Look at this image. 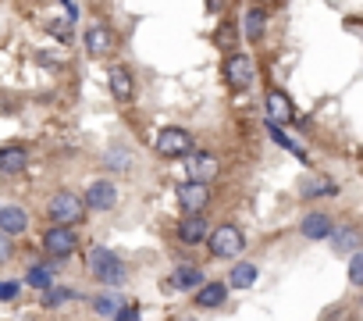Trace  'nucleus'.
I'll return each mask as SVG.
<instances>
[{
    "instance_id": "24",
    "label": "nucleus",
    "mask_w": 363,
    "mask_h": 321,
    "mask_svg": "<svg viewBox=\"0 0 363 321\" xmlns=\"http://www.w3.org/2000/svg\"><path fill=\"white\" fill-rule=\"evenodd\" d=\"M121 303H125V300H118V296H96V300H93V310H96L100 317H114V314L121 310Z\"/></svg>"
},
{
    "instance_id": "23",
    "label": "nucleus",
    "mask_w": 363,
    "mask_h": 321,
    "mask_svg": "<svg viewBox=\"0 0 363 321\" xmlns=\"http://www.w3.org/2000/svg\"><path fill=\"white\" fill-rule=\"evenodd\" d=\"M26 282H29L33 289H43V293H47V289L54 285V268H50V264H36V268L26 275Z\"/></svg>"
},
{
    "instance_id": "3",
    "label": "nucleus",
    "mask_w": 363,
    "mask_h": 321,
    "mask_svg": "<svg viewBox=\"0 0 363 321\" xmlns=\"http://www.w3.org/2000/svg\"><path fill=\"white\" fill-rule=\"evenodd\" d=\"M47 214H50L57 225L72 229L75 222H82V218H86V204H82V197H79V193H72V190H61V193L50 200Z\"/></svg>"
},
{
    "instance_id": "18",
    "label": "nucleus",
    "mask_w": 363,
    "mask_h": 321,
    "mask_svg": "<svg viewBox=\"0 0 363 321\" xmlns=\"http://www.w3.org/2000/svg\"><path fill=\"white\" fill-rule=\"evenodd\" d=\"M331 250L335 254H356V246H359V232L356 229H331Z\"/></svg>"
},
{
    "instance_id": "7",
    "label": "nucleus",
    "mask_w": 363,
    "mask_h": 321,
    "mask_svg": "<svg viewBox=\"0 0 363 321\" xmlns=\"http://www.w3.org/2000/svg\"><path fill=\"white\" fill-rule=\"evenodd\" d=\"M189 157H193V160H189V183H203V186H207V183L221 172V160H218L211 150H193Z\"/></svg>"
},
{
    "instance_id": "4",
    "label": "nucleus",
    "mask_w": 363,
    "mask_h": 321,
    "mask_svg": "<svg viewBox=\"0 0 363 321\" xmlns=\"http://www.w3.org/2000/svg\"><path fill=\"white\" fill-rule=\"evenodd\" d=\"M153 146H157L160 157H189L193 153V136L186 129H178V125H167V129H160Z\"/></svg>"
},
{
    "instance_id": "32",
    "label": "nucleus",
    "mask_w": 363,
    "mask_h": 321,
    "mask_svg": "<svg viewBox=\"0 0 363 321\" xmlns=\"http://www.w3.org/2000/svg\"><path fill=\"white\" fill-rule=\"evenodd\" d=\"M18 296V282H0V300H15Z\"/></svg>"
},
{
    "instance_id": "1",
    "label": "nucleus",
    "mask_w": 363,
    "mask_h": 321,
    "mask_svg": "<svg viewBox=\"0 0 363 321\" xmlns=\"http://www.w3.org/2000/svg\"><path fill=\"white\" fill-rule=\"evenodd\" d=\"M89 275H93L96 282H104V285H121V282H125V261H121L114 250L96 246V250L89 254Z\"/></svg>"
},
{
    "instance_id": "8",
    "label": "nucleus",
    "mask_w": 363,
    "mask_h": 321,
    "mask_svg": "<svg viewBox=\"0 0 363 321\" xmlns=\"http://www.w3.org/2000/svg\"><path fill=\"white\" fill-rule=\"evenodd\" d=\"M178 204L186 207L189 214H200L211 204V186H203V183H182L178 186Z\"/></svg>"
},
{
    "instance_id": "15",
    "label": "nucleus",
    "mask_w": 363,
    "mask_h": 321,
    "mask_svg": "<svg viewBox=\"0 0 363 321\" xmlns=\"http://www.w3.org/2000/svg\"><path fill=\"white\" fill-rule=\"evenodd\" d=\"M228 300V285L225 282H203L200 289H196V307H203V310H214V307H221Z\"/></svg>"
},
{
    "instance_id": "20",
    "label": "nucleus",
    "mask_w": 363,
    "mask_h": 321,
    "mask_svg": "<svg viewBox=\"0 0 363 321\" xmlns=\"http://www.w3.org/2000/svg\"><path fill=\"white\" fill-rule=\"evenodd\" d=\"M257 275H260V271H257V264H235L225 285H228V289H250V285L257 282Z\"/></svg>"
},
{
    "instance_id": "6",
    "label": "nucleus",
    "mask_w": 363,
    "mask_h": 321,
    "mask_svg": "<svg viewBox=\"0 0 363 321\" xmlns=\"http://www.w3.org/2000/svg\"><path fill=\"white\" fill-rule=\"evenodd\" d=\"M75 246H79L75 229L54 225V229H47V232H43V250H47V254H54V257H68Z\"/></svg>"
},
{
    "instance_id": "29",
    "label": "nucleus",
    "mask_w": 363,
    "mask_h": 321,
    "mask_svg": "<svg viewBox=\"0 0 363 321\" xmlns=\"http://www.w3.org/2000/svg\"><path fill=\"white\" fill-rule=\"evenodd\" d=\"M107 165H111V168H128V153H125V150H111V153H107Z\"/></svg>"
},
{
    "instance_id": "28",
    "label": "nucleus",
    "mask_w": 363,
    "mask_h": 321,
    "mask_svg": "<svg viewBox=\"0 0 363 321\" xmlns=\"http://www.w3.org/2000/svg\"><path fill=\"white\" fill-rule=\"evenodd\" d=\"M139 317H143L139 303H121V310L114 314V321H139Z\"/></svg>"
},
{
    "instance_id": "14",
    "label": "nucleus",
    "mask_w": 363,
    "mask_h": 321,
    "mask_svg": "<svg viewBox=\"0 0 363 321\" xmlns=\"http://www.w3.org/2000/svg\"><path fill=\"white\" fill-rule=\"evenodd\" d=\"M26 229H29V214L22 207H0V232H4L8 239L22 236Z\"/></svg>"
},
{
    "instance_id": "9",
    "label": "nucleus",
    "mask_w": 363,
    "mask_h": 321,
    "mask_svg": "<svg viewBox=\"0 0 363 321\" xmlns=\"http://www.w3.org/2000/svg\"><path fill=\"white\" fill-rule=\"evenodd\" d=\"M82 204H86V211L93 207V211H111L114 204H118V190H114V183H93L89 190H86V197H82Z\"/></svg>"
},
{
    "instance_id": "5",
    "label": "nucleus",
    "mask_w": 363,
    "mask_h": 321,
    "mask_svg": "<svg viewBox=\"0 0 363 321\" xmlns=\"http://www.w3.org/2000/svg\"><path fill=\"white\" fill-rule=\"evenodd\" d=\"M225 79H228L232 89H250L253 79H257V68H253V61L246 54H232L225 61Z\"/></svg>"
},
{
    "instance_id": "31",
    "label": "nucleus",
    "mask_w": 363,
    "mask_h": 321,
    "mask_svg": "<svg viewBox=\"0 0 363 321\" xmlns=\"http://www.w3.org/2000/svg\"><path fill=\"white\" fill-rule=\"evenodd\" d=\"M218 43H221V47H232V43H235V29H232V26H221V29H218Z\"/></svg>"
},
{
    "instance_id": "11",
    "label": "nucleus",
    "mask_w": 363,
    "mask_h": 321,
    "mask_svg": "<svg viewBox=\"0 0 363 321\" xmlns=\"http://www.w3.org/2000/svg\"><path fill=\"white\" fill-rule=\"evenodd\" d=\"M86 50H89L93 58L111 54V50H114V33H111L107 26H89V29H86Z\"/></svg>"
},
{
    "instance_id": "10",
    "label": "nucleus",
    "mask_w": 363,
    "mask_h": 321,
    "mask_svg": "<svg viewBox=\"0 0 363 321\" xmlns=\"http://www.w3.org/2000/svg\"><path fill=\"white\" fill-rule=\"evenodd\" d=\"M107 82H111V97H114L118 104H128V100L135 97V79H132L128 68H111V72H107Z\"/></svg>"
},
{
    "instance_id": "27",
    "label": "nucleus",
    "mask_w": 363,
    "mask_h": 321,
    "mask_svg": "<svg viewBox=\"0 0 363 321\" xmlns=\"http://www.w3.org/2000/svg\"><path fill=\"white\" fill-rule=\"evenodd\" d=\"M267 129H271V139H274V143H281L285 150H292V153H299V157H303V150H299V146H296V143H292V139H289V136H285V132H281V129L274 125V121H271ZM303 160H306V157H303Z\"/></svg>"
},
{
    "instance_id": "17",
    "label": "nucleus",
    "mask_w": 363,
    "mask_h": 321,
    "mask_svg": "<svg viewBox=\"0 0 363 321\" xmlns=\"http://www.w3.org/2000/svg\"><path fill=\"white\" fill-rule=\"evenodd\" d=\"M26 165H29V157H26L22 146H4V150H0V172H4V175H15Z\"/></svg>"
},
{
    "instance_id": "25",
    "label": "nucleus",
    "mask_w": 363,
    "mask_h": 321,
    "mask_svg": "<svg viewBox=\"0 0 363 321\" xmlns=\"http://www.w3.org/2000/svg\"><path fill=\"white\" fill-rule=\"evenodd\" d=\"M68 300H75V289H57V285H50V289L43 293V303H47V307H61V303H68Z\"/></svg>"
},
{
    "instance_id": "2",
    "label": "nucleus",
    "mask_w": 363,
    "mask_h": 321,
    "mask_svg": "<svg viewBox=\"0 0 363 321\" xmlns=\"http://www.w3.org/2000/svg\"><path fill=\"white\" fill-rule=\"evenodd\" d=\"M207 243H211V254L221 261H232L246 250V236L239 225H218L214 232H207Z\"/></svg>"
},
{
    "instance_id": "21",
    "label": "nucleus",
    "mask_w": 363,
    "mask_h": 321,
    "mask_svg": "<svg viewBox=\"0 0 363 321\" xmlns=\"http://www.w3.org/2000/svg\"><path fill=\"white\" fill-rule=\"evenodd\" d=\"M264 26H267V15H264L260 8L246 11V22H242V33H246V40H260V36H264Z\"/></svg>"
},
{
    "instance_id": "33",
    "label": "nucleus",
    "mask_w": 363,
    "mask_h": 321,
    "mask_svg": "<svg viewBox=\"0 0 363 321\" xmlns=\"http://www.w3.org/2000/svg\"><path fill=\"white\" fill-rule=\"evenodd\" d=\"M349 321H356V317H349Z\"/></svg>"
},
{
    "instance_id": "12",
    "label": "nucleus",
    "mask_w": 363,
    "mask_h": 321,
    "mask_svg": "<svg viewBox=\"0 0 363 321\" xmlns=\"http://www.w3.org/2000/svg\"><path fill=\"white\" fill-rule=\"evenodd\" d=\"M331 229H335V222H331V214H324V211L306 214V218H303V225H299V232H303L306 239H328V236H331Z\"/></svg>"
},
{
    "instance_id": "30",
    "label": "nucleus",
    "mask_w": 363,
    "mask_h": 321,
    "mask_svg": "<svg viewBox=\"0 0 363 321\" xmlns=\"http://www.w3.org/2000/svg\"><path fill=\"white\" fill-rule=\"evenodd\" d=\"M11 254H15V246H11V239L0 232V264H8L11 261Z\"/></svg>"
},
{
    "instance_id": "26",
    "label": "nucleus",
    "mask_w": 363,
    "mask_h": 321,
    "mask_svg": "<svg viewBox=\"0 0 363 321\" xmlns=\"http://www.w3.org/2000/svg\"><path fill=\"white\" fill-rule=\"evenodd\" d=\"M349 282H352V285L363 282V254H359V250L349 254Z\"/></svg>"
},
{
    "instance_id": "13",
    "label": "nucleus",
    "mask_w": 363,
    "mask_h": 321,
    "mask_svg": "<svg viewBox=\"0 0 363 321\" xmlns=\"http://www.w3.org/2000/svg\"><path fill=\"white\" fill-rule=\"evenodd\" d=\"M178 239L186 243V246H196L200 239H207V218H200V214L182 218L178 222Z\"/></svg>"
},
{
    "instance_id": "19",
    "label": "nucleus",
    "mask_w": 363,
    "mask_h": 321,
    "mask_svg": "<svg viewBox=\"0 0 363 321\" xmlns=\"http://www.w3.org/2000/svg\"><path fill=\"white\" fill-rule=\"evenodd\" d=\"M171 285H174V289H200V285H203V271H200L196 264H182V268L174 271Z\"/></svg>"
},
{
    "instance_id": "16",
    "label": "nucleus",
    "mask_w": 363,
    "mask_h": 321,
    "mask_svg": "<svg viewBox=\"0 0 363 321\" xmlns=\"http://www.w3.org/2000/svg\"><path fill=\"white\" fill-rule=\"evenodd\" d=\"M267 111H271V121H274V125L296 118V107H292V100H289L281 89H271V93H267Z\"/></svg>"
},
{
    "instance_id": "22",
    "label": "nucleus",
    "mask_w": 363,
    "mask_h": 321,
    "mask_svg": "<svg viewBox=\"0 0 363 321\" xmlns=\"http://www.w3.org/2000/svg\"><path fill=\"white\" fill-rule=\"evenodd\" d=\"M303 197H306V200H313V197H338V183H331V179H313V183L303 186Z\"/></svg>"
}]
</instances>
